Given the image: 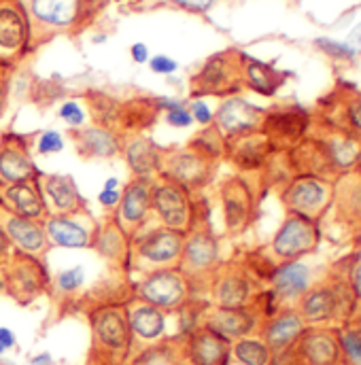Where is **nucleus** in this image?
Here are the masks:
<instances>
[{
  "label": "nucleus",
  "mask_w": 361,
  "mask_h": 365,
  "mask_svg": "<svg viewBox=\"0 0 361 365\" xmlns=\"http://www.w3.org/2000/svg\"><path fill=\"white\" fill-rule=\"evenodd\" d=\"M91 331V365H128L132 361V336L126 302H102L88 312Z\"/></svg>",
  "instance_id": "1"
},
{
  "label": "nucleus",
  "mask_w": 361,
  "mask_h": 365,
  "mask_svg": "<svg viewBox=\"0 0 361 365\" xmlns=\"http://www.w3.org/2000/svg\"><path fill=\"white\" fill-rule=\"evenodd\" d=\"M21 4L30 21L32 49L58 34L83 28L93 13L91 0H21Z\"/></svg>",
  "instance_id": "2"
},
{
  "label": "nucleus",
  "mask_w": 361,
  "mask_h": 365,
  "mask_svg": "<svg viewBox=\"0 0 361 365\" xmlns=\"http://www.w3.org/2000/svg\"><path fill=\"white\" fill-rule=\"evenodd\" d=\"M183 240H185V234L164 227V225H158L145 232L141 230L130 240L128 270L147 274L153 270L179 268Z\"/></svg>",
  "instance_id": "3"
},
{
  "label": "nucleus",
  "mask_w": 361,
  "mask_h": 365,
  "mask_svg": "<svg viewBox=\"0 0 361 365\" xmlns=\"http://www.w3.org/2000/svg\"><path fill=\"white\" fill-rule=\"evenodd\" d=\"M151 215L158 217L160 225L187 234L198 223L193 193L179 182L156 175L151 179Z\"/></svg>",
  "instance_id": "4"
},
{
  "label": "nucleus",
  "mask_w": 361,
  "mask_h": 365,
  "mask_svg": "<svg viewBox=\"0 0 361 365\" xmlns=\"http://www.w3.org/2000/svg\"><path fill=\"white\" fill-rule=\"evenodd\" d=\"M191 284L179 268L141 274L134 282V297L160 308L162 312H180L191 302Z\"/></svg>",
  "instance_id": "5"
},
{
  "label": "nucleus",
  "mask_w": 361,
  "mask_h": 365,
  "mask_svg": "<svg viewBox=\"0 0 361 365\" xmlns=\"http://www.w3.org/2000/svg\"><path fill=\"white\" fill-rule=\"evenodd\" d=\"M191 96H232L243 88V53L228 49L208 58L189 81Z\"/></svg>",
  "instance_id": "6"
},
{
  "label": "nucleus",
  "mask_w": 361,
  "mask_h": 365,
  "mask_svg": "<svg viewBox=\"0 0 361 365\" xmlns=\"http://www.w3.org/2000/svg\"><path fill=\"white\" fill-rule=\"evenodd\" d=\"M6 280V295L19 306H30L51 291V276L45 262L13 251L11 259L2 266Z\"/></svg>",
  "instance_id": "7"
},
{
  "label": "nucleus",
  "mask_w": 361,
  "mask_h": 365,
  "mask_svg": "<svg viewBox=\"0 0 361 365\" xmlns=\"http://www.w3.org/2000/svg\"><path fill=\"white\" fill-rule=\"evenodd\" d=\"M221 264L219 259V240L217 236L204 225L195 223L183 240L179 270L189 280L191 289L195 284H206L210 274Z\"/></svg>",
  "instance_id": "8"
},
{
  "label": "nucleus",
  "mask_w": 361,
  "mask_h": 365,
  "mask_svg": "<svg viewBox=\"0 0 361 365\" xmlns=\"http://www.w3.org/2000/svg\"><path fill=\"white\" fill-rule=\"evenodd\" d=\"M126 314L132 336V359H141L166 340V312L160 308L130 297L126 299Z\"/></svg>",
  "instance_id": "9"
},
{
  "label": "nucleus",
  "mask_w": 361,
  "mask_h": 365,
  "mask_svg": "<svg viewBox=\"0 0 361 365\" xmlns=\"http://www.w3.org/2000/svg\"><path fill=\"white\" fill-rule=\"evenodd\" d=\"M208 304L219 308H247L255 302V284L251 274L238 264H219L210 274L208 282Z\"/></svg>",
  "instance_id": "10"
},
{
  "label": "nucleus",
  "mask_w": 361,
  "mask_h": 365,
  "mask_svg": "<svg viewBox=\"0 0 361 365\" xmlns=\"http://www.w3.org/2000/svg\"><path fill=\"white\" fill-rule=\"evenodd\" d=\"M32 51V32L21 0H0V62L13 68Z\"/></svg>",
  "instance_id": "11"
},
{
  "label": "nucleus",
  "mask_w": 361,
  "mask_h": 365,
  "mask_svg": "<svg viewBox=\"0 0 361 365\" xmlns=\"http://www.w3.org/2000/svg\"><path fill=\"white\" fill-rule=\"evenodd\" d=\"M43 227L51 247L68 251H91L100 223L91 217L88 208H83L71 215H49Z\"/></svg>",
  "instance_id": "12"
},
{
  "label": "nucleus",
  "mask_w": 361,
  "mask_h": 365,
  "mask_svg": "<svg viewBox=\"0 0 361 365\" xmlns=\"http://www.w3.org/2000/svg\"><path fill=\"white\" fill-rule=\"evenodd\" d=\"M217 162L200 155L198 151L183 147V149H164L160 175L179 182L180 187L189 189L191 193L206 187L215 175Z\"/></svg>",
  "instance_id": "13"
},
{
  "label": "nucleus",
  "mask_w": 361,
  "mask_h": 365,
  "mask_svg": "<svg viewBox=\"0 0 361 365\" xmlns=\"http://www.w3.org/2000/svg\"><path fill=\"white\" fill-rule=\"evenodd\" d=\"M219 200H221V215L223 225L230 236L243 234L255 219L258 200L245 177H228L219 185Z\"/></svg>",
  "instance_id": "14"
},
{
  "label": "nucleus",
  "mask_w": 361,
  "mask_h": 365,
  "mask_svg": "<svg viewBox=\"0 0 361 365\" xmlns=\"http://www.w3.org/2000/svg\"><path fill=\"white\" fill-rule=\"evenodd\" d=\"M319 245L317 221H310L300 215H287L278 232L270 242V253L280 262H298L300 257L312 253Z\"/></svg>",
  "instance_id": "15"
},
{
  "label": "nucleus",
  "mask_w": 361,
  "mask_h": 365,
  "mask_svg": "<svg viewBox=\"0 0 361 365\" xmlns=\"http://www.w3.org/2000/svg\"><path fill=\"white\" fill-rule=\"evenodd\" d=\"M334 195L332 185L317 177H298L287 182L280 193V200L289 215H300L310 221H317L330 206Z\"/></svg>",
  "instance_id": "16"
},
{
  "label": "nucleus",
  "mask_w": 361,
  "mask_h": 365,
  "mask_svg": "<svg viewBox=\"0 0 361 365\" xmlns=\"http://www.w3.org/2000/svg\"><path fill=\"white\" fill-rule=\"evenodd\" d=\"M264 117H266L264 108H258L255 104L247 102L240 96H230L219 104L213 119V128L228 143L253 132H262Z\"/></svg>",
  "instance_id": "17"
},
{
  "label": "nucleus",
  "mask_w": 361,
  "mask_h": 365,
  "mask_svg": "<svg viewBox=\"0 0 361 365\" xmlns=\"http://www.w3.org/2000/svg\"><path fill=\"white\" fill-rule=\"evenodd\" d=\"M32 136L4 132L0 134V187L13 182L32 181L39 177V168L32 158Z\"/></svg>",
  "instance_id": "18"
},
{
  "label": "nucleus",
  "mask_w": 361,
  "mask_h": 365,
  "mask_svg": "<svg viewBox=\"0 0 361 365\" xmlns=\"http://www.w3.org/2000/svg\"><path fill=\"white\" fill-rule=\"evenodd\" d=\"M180 359L185 365H228L232 342L210 331L208 327L195 325L177 340Z\"/></svg>",
  "instance_id": "19"
},
{
  "label": "nucleus",
  "mask_w": 361,
  "mask_h": 365,
  "mask_svg": "<svg viewBox=\"0 0 361 365\" xmlns=\"http://www.w3.org/2000/svg\"><path fill=\"white\" fill-rule=\"evenodd\" d=\"M260 319L253 306L247 308H219V306H210L206 304L198 317H195V325L208 327L210 331L219 334L221 338H225L228 342H236L240 338H247L255 331Z\"/></svg>",
  "instance_id": "20"
},
{
  "label": "nucleus",
  "mask_w": 361,
  "mask_h": 365,
  "mask_svg": "<svg viewBox=\"0 0 361 365\" xmlns=\"http://www.w3.org/2000/svg\"><path fill=\"white\" fill-rule=\"evenodd\" d=\"M151 217V179L132 177L121 189L119 206L115 208V223L132 238Z\"/></svg>",
  "instance_id": "21"
},
{
  "label": "nucleus",
  "mask_w": 361,
  "mask_h": 365,
  "mask_svg": "<svg viewBox=\"0 0 361 365\" xmlns=\"http://www.w3.org/2000/svg\"><path fill=\"white\" fill-rule=\"evenodd\" d=\"M295 365H340L342 351L338 336L327 329H304L302 336L289 346Z\"/></svg>",
  "instance_id": "22"
},
{
  "label": "nucleus",
  "mask_w": 361,
  "mask_h": 365,
  "mask_svg": "<svg viewBox=\"0 0 361 365\" xmlns=\"http://www.w3.org/2000/svg\"><path fill=\"white\" fill-rule=\"evenodd\" d=\"M0 227L4 230V234H6V238H9L13 251L45 262V257H47V253H49L51 245H49V240H47V234H45L43 223L32 221V219L17 217V215L4 210V208L0 206Z\"/></svg>",
  "instance_id": "23"
},
{
  "label": "nucleus",
  "mask_w": 361,
  "mask_h": 365,
  "mask_svg": "<svg viewBox=\"0 0 361 365\" xmlns=\"http://www.w3.org/2000/svg\"><path fill=\"white\" fill-rule=\"evenodd\" d=\"M36 182H39V189H41V195L49 215H71V212L88 208L83 195L79 193L77 182L71 175L39 173Z\"/></svg>",
  "instance_id": "24"
},
{
  "label": "nucleus",
  "mask_w": 361,
  "mask_h": 365,
  "mask_svg": "<svg viewBox=\"0 0 361 365\" xmlns=\"http://www.w3.org/2000/svg\"><path fill=\"white\" fill-rule=\"evenodd\" d=\"M0 206L17 217L32 219L39 223H45V219L49 217L36 179L2 185L0 187Z\"/></svg>",
  "instance_id": "25"
},
{
  "label": "nucleus",
  "mask_w": 361,
  "mask_h": 365,
  "mask_svg": "<svg viewBox=\"0 0 361 365\" xmlns=\"http://www.w3.org/2000/svg\"><path fill=\"white\" fill-rule=\"evenodd\" d=\"M164 149L145 134H121V155L132 177L153 179L160 175Z\"/></svg>",
  "instance_id": "26"
},
{
  "label": "nucleus",
  "mask_w": 361,
  "mask_h": 365,
  "mask_svg": "<svg viewBox=\"0 0 361 365\" xmlns=\"http://www.w3.org/2000/svg\"><path fill=\"white\" fill-rule=\"evenodd\" d=\"M276 149L272 147V143L262 132H253V134H247V136L228 140L225 143L223 158L232 166H236L238 170L249 173V170L264 168L268 164V160H270V155Z\"/></svg>",
  "instance_id": "27"
},
{
  "label": "nucleus",
  "mask_w": 361,
  "mask_h": 365,
  "mask_svg": "<svg viewBox=\"0 0 361 365\" xmlns=\"http://www.w3.org/2000/svg\"><path fill=\"white\" fill-rule=\"evenodd\" d=\"M73 145L83 160H113L121 153V134L91 123L73 130Z\"/></svg>",
  "instance_id": "28"
},
{
  "label": "nucleus",
  "mask_w": 361,
  "mask_h": 365,
  "mask_svg": "<svg viewBox=\"0 0 361 365\" xmlns=\"http://www.w3.org/2000/svg\"><path fill=\"white\" fill-rule=\"evenodd\" d=\"M342 293L340 287H312L308 289L302 297H300V306L298 312L304 319V323L308 325H317V323H325L332 321L340 314V310L347 306L342 304Z\"/></svg>",
  "instance_id": "29"
},
{
  "label": "nucleus",
  "mask_w": 361,
  "mask_h": 365,
  "mask_svg": "<svg viewBox=\"0 0 361 365\" xmlns=\"http://www.w3.org/2000/svg\"><path fill=\"white\" fill-rule=\"evenodd\" d=\"M308 128V115L302 108H276L266 113L264 123H262V134L272 143V147L276 149V145L283 143H298Z\"/></svg>",
  "instance_id": "30"
},
{
  "label": "nucleus",
  "mask_w": 361,
  "mask_h": 365,
  "mask_svg": "<svg viewBox=\"0 0 361 365\" xmlns=\"http://www.w3.org/2000/svg\"><path fill=\"white\" fill-rule=\"evenodd\" d=\"M306 329L304 319L300 317V312L295 308H283L276 314L268 317V321L262 327V340L268 344L272 355L289 349Z\"/></svg>",
  "instance_id": "31"
},
{
  "label": "nucleus",
  "mask_w": 361,
  "mask_h": 365,
  "mask_svg": "<svg viewBox=\"0 0 361 365\" xmlns=\"http://www.w3.org/2000/svg\"><path fill=\"white\" fill-rule=\"evenodd\" d=\"M130 236L115 223L113 217H108L100 227H98V236L96 242L91 247V251H96L108 266L117 268V270H128L130 264Z\"/></svg>",
  "instance_id": "32"
},
{
  "label": "nucleus",
  "mask_w": 361,
  "mask_h": 365,
  "mask_svg": "<svg viewBox=\"0 0 361 365\" xmlns=\"http://www.w3.org/2000/svg\"><path fill=\"white\" fill-rule=\"evenodd\" d=\"M270 282V293L276 302H293L310 289V270L300 262H287L274 268Z\"/></svg>",
  "instance_id": "33"
},
{
  "label": "nucleus",
  "mask_w": 361,
  "mask_h": 365,
  "mask_svg": "<svg viewBox=\"0 0 361 365\" xmlns=\"http://www.w3.org/2000/svg\"><path fill=\"white\" fill-rule=\"evenodd\" d=\"M285 81V73L276 71L272 64L260 62L243 53V86L262 96H272Z\"/></svg>",
  "instance_id": "34"
},
{
  "label": "nucleus",
  "mask_w": 361,
  "mask_h": 365,
  "mask_svg": "<svg viewBox=\"0 0 361 365\" xmlns=\"http://www.w3.org/2000/svg\"><path fill=\"white\" fill-rule=\"evenodd\" d=\"M230 357L238 365H270L272 351L262 338L247 336L232 342Z\"/></svg>",
  "instance_id": "35"
},
{
  "label": "nucleus",
  "mask_w": 361,
  "mask_h": 365,
  "mask_svg": "<svg viewBox=\"0 0 361 365\" xmlns=\"http://www.w3.org/2000/svg\"><path fill=\"white\" fill-rule=\"evenodd\" d=\"M90 102V113L93 117V123L98 125H106L111 130H115L119 125V113H121V102L113 100L106 93L100 91H91L88 96ZM117 132V130H115Z\"/></svg>",
  "instance_id": "36"
},
{
  "label": "nucleus",
  "mask_w": 361,
  "mask_h": 365,
  "mask_svg": "<svg viewBox=\"0 0 361 365\" xmlns=\"http://www.w3.org/2000/svg\"><path fill=\"white\" fill-rule=\"evenodd\" d=\"M86 287V268L73 266L51 276V291L62 297H73Z\"/></svg>",
  "instance_id": "37"
},
{
  "label": "nucleus",
  "mask_w": 361,
  "mask_h": 365,
  "mask_svg": "<svg viewBox=\"0 0 361 365\" xmlns=\"http://www.w3.org/2000/svg\"><path fill=\"white\" fill-rule=\"evenodd\" d=\"M187 147L193 149V151H198L200 155L213 160V162H219V160L223 158V153H225V140L217 134V130H215L213 125H208L204 132L195 134V136L189 140Z\"/></svg>",
  "instance_id": "38"
},
{
  "label": "nucleus",
  "mask_w": 361,
  "mask_h": 365,
  "mask_svg": "<svg viewBox=\"0 0 361 365\" xmlns=\"http://www.w3.org/2000/svg\"><path fill=\"white\" fill-rule=\"evenodd\" d=\"M342 359L349 365H361V325L360 327H347L338 334Z\"/></svg>",
  "instance_id": "39"
},
{
  "label": "nucleus",
  "mask_w": 361,
  "mask_h": 365,
  "mask_svg": "<svg viewBox=\"0 0 361 365\" xmlns=\"http://www.w3.org/2000/svg\"><path fill=\"white\" fill-rule=\"evenodd\" d=\"M32 149L36 155H54V153H60L64 151L66 147V140L62 136V132L58 130H43L39 132V136L32 138Z\"/></svg>",
  "instance_id": "40"
},
{
  "label": "nucleus",
  "mask_w": 361,
  "mask_h": 365,
  "mask_svg": "<svg viewBox=\"0 0 361 365\" xmlns=\"http://www.w3.org/2000/svg\"><path fill=\"white\" fill-rule=\"evenodd\" d=\"M58 117L71 128V130H79L83 125H88V113L83 108V104L75 98L62 102V106L58 108Z\"/></svg>",
  "instance_id": "41"
},
{
  "label": "nucleus",
  "mask_w": 361,
  "mask_h": 365,
  "mask_svg": "<svg viewBox=\"0 0 361 365\" xmlns=\"http://www.w3.org/2000/svg\"><path fill=\"white\" fill-rule=\"evenodd\" d=\"M141 361H143L141 365H185L183 359H180L179 346L177 344H173V349L160 344L158 349H153L147 355H143Z\"/></svg>",
  "instance_id": "42"
},
{
  "label": "nucleus",
  "mask_w": 361,
  "mask_h": 365,
  "mask_svg": "<svg viewBox=\"0 0 361 365\" xmlns=\"http://www.w3.org/2000/svg\"><path fill=\"white\" fill-rule=\"evenodd\" d=\"M147 2L156 4V6H173V9L200 15V13H208L217 0H147Z\"/></svg>",
  "instance_id": "43"
},
{
  "label": "nucleus",
  "mask_w": 361,
  "mask_h": 365,
  "mask_svg": "<svg viewBox=\"0 0 361 365\" xmlns=\"http://www.w3.org/2000/svg\"><path fill=\"white\" fill-rule=\"evenodd\" d=\"M187 108H189V113H191V117H193V121L195 123H200V125H213V119H215V113H213V108L206 104V100H200V98H193L191 102H187Z\"/></svg>",
  "instance_id": "44"
},
{
  "label": "nucleus",
  "mask_w": 361,
  "mask_h": 365,
  "mask_svg": "<svg viewBox=\"0 0 361 365\" xmlns=\"http://www.w3.org/2000/svg\"><path fill=\"white\" fill-rule=\"evenodd\" d=\"M149 68H151L156 75H173V73L179 71V62L173 60L171 56L158 53V56L149 58Z\"/></svg>",
  "instance_id": "45"
},
{
  "label": "nucleus",
  "mask_w": 361,
  "mask_h": 365,
  "mask_svg": "<svg viewBox=\"0 0 361 365\" xmlns=\"http://www.w3.org/2000/svg\"><path fill=\"white\" fill-rule=\"evenodd\" d=\"M164 115H166V123L173 125V128H179V130H185V128L195 123L187 106H180L177 110H171V113H164Z\"/></svg>",
  "instance_id": "46"
},
{
  "label": "nucleus",
  "mask_w": 361,
  "mask_h": 365,
  "mask_svg": "<svg viewBox=\"0 0 361 365\" xmlns=\"http://www.w3.org/2000/svg\"><path fill=\"white\" fill-rule=\"evenodd\" d=\"M119 200H121V189H102L98 195L100 206L108 212H115V208L119 206Z\"/></svg>",
  "instance_id": "47"
},
{
  "label": "nucleus",
  "mask_w": 361,
  "mask_h": 365,
  "mask_svg": "<svg viewBox=\"0 0 361 365\" xmlns=\"http://www.w3.org/2000/svg\"><path fill=\"white\" fill-rule=\"evenodd\" d=\"M347 121L349 125L361 132V96H355L353 100H349V106H347Z\"/></svg>",
  "instance_id": "48"
},
{
  "label": "nucleus",
  "mask_w": 361,
  "mask_h": 365,
  "mask_svg": "<svg viewBox=\"0 0 361 365\" xmlns=\"http://www.w3.org/2000/svg\"><path fill=\"white\" fill-rule=\"evenodd\" d=\"M9 66H4L0 62V115L4 113V106H6V96H9Z\"/></svg>",
  "instance_id": "49"
},
{
  "label": "nucleus",
  "mask_w": 361,
  "mask_h": 365,
  "mask_svg": "<svg viewBox=\"0 0 361 365\" xmlns=\"http://www.w3.org/2000/svg\"><path fill=\"white\" fill-rule=\"evenodd\" d=\"M130 58L136 62V64H147L149 62V47L145 45V43H134L132 47H130Z\"/></svg>",
  "instance_id": "50"
},
{
  "label": "nucleus",
  "mask_w": 361,
  "mask_h": 365,
  "mask_svg": "<svg viewBox=\"0 0 361 365\" xmlns=\"http://www.w3.org/2000/svg\"><path fill=\"white\" fill-rule=\"evenodd\" d=\"M347 200H349V202H342V206H349V208H351L353 219H361V187H357Z\"/></svg>",
  "instance_id": "51"
},
{
  "label": "nucleus",
  "mask_w": 361,
  "mask_h": 365,
  "mask_svg": "<svg viewBox=\"0 0 361 365\" xmlns=\"http://www.w3.org/2000/svg\"><path fill=\"white\" fill-rule=\"evenodd\" d=\"M11 255H13V247H11V242H9L4 230L0 227V268L11 259Z\"/></svg>",
  "instance_id": "52"
},
{
  "label": "nucleus",
  "mask_w": 361,
  "mask_h": 365,
  "mask_svg": "<svg viewBox=\"0 0 361 365\" xmlns=\"http://www.w3.org/2000/svg\"><path fill=\"white\" fill-rule=\"evenodd\" d=\"M0 344L4 351H13L17 346V338L9 327H0Z\"/></svg>",
  "instance_id": "53"
},
{
  "label": "nucleus",
  "mask_w": 361,
  "mask_h": 365,
  "mask_svg": "<svg viewBox=\"0 0 361 365\" xmlns=\"http://www.w3.org/2000/svg\"><path fill=\"white\" fill-rule=\"evenodd\" d=\"M351 291L355 293V297H361V262L351 272Z\"/></svg>",
  "instance_id": "54"
},
{
  "label": "nucleus",
  "mask_w": 361,
  "mask_h": 365,
  "mask_svg": "<svg viewBox=\"0 0 361 365\" xmlns=\"http://www.w3.org/2000/svg\"><path fill=\"white\" fill-rule=\"evenodd\" d=\"M347 47L355 53V51H361V24L349 34V41H347Z\"/></svg>",
  "instance_id": "55"
},
{
  "label": "nucleus",
  "mask_w": 361,
  "mask_h": 365,
  "mask_svg": "<svg viewBox=\"0 0 361 365\" xmlns=\"http://www.w3.org/2000/svg\"><path fill=\"white\" fill-rule=\"evenodd\" d=\"M30 365H54V357L49 353H41L30 359Z\"/></svg>",
  "instance_id": "56"
},
{
  "label": "nucleus",
  "mask_w": 361,
  "mask_h": 365,
  "mask_svg": "<svg viewBox=\"0 0 361 365\" xmlns=\"http://www.w3.org/2000/svg\"><path fill=\"white\" fill-rule=\"evenodd\" d=\"M119 185H121V182H119V179H117V177H111V179H106V181H104L102 189H121Z\"/></svg>",
  "instance_id": "57"
},
{
  "label": "nucleus",
  "mask_w": 361,
  "mask_h": 365,
  "mask_svg": "<svg viewBox=\"0 0 361 365\" xmlns=\"http://www.w3.org/2000/svg\"><path fill=\"white\" fill-rule=\"evenodd\" d=\"M0 295H6V280H4V272L0 268Z\"/></svg>",
  "instance_id": "58"
},
{
  "label": "nucleus",
  "mask_w": 361,
  "mask_h": 365,
  "mask_svg": "<svg viewBox=\"0 0 361 365\" xmlns=\"http://www.w3.org/2000/svg\"><path fill=\"white\" fill-rule=\"evenodd\" d=\"M4 353H6V351H4V349H2V344H0V357H2Z\"/></svg>",
  "instance_id": "59"
},
{
  "label": "nucleus",
  "mask_w": 361,
  "mask_h": 365,
  "mask_svg": "<svg viewBox=\"0 0 361 365\" xmlns=\"http://www.w3.org/2000/svg\"><path fill=\"white\" fill-rule=\"evenodd\" d=\"M360 166H361V158H360Z\"/></svg>",
  "instance_id": "60"
},
{
  "label": "nucleus",
  "mask_w": 361,
  "mask_h": 365,
  "mask_svg": "<svg viewBox=\"0 0 361 365\" xmlns=\"http://www.w3.org/2000/svg\"><path fill=\"white\" fill-rule=\"evenodd\" d=\"M0 134H2V132H0Z\"/></svg>",
  "instance_id": "61"
}]
</instances>
